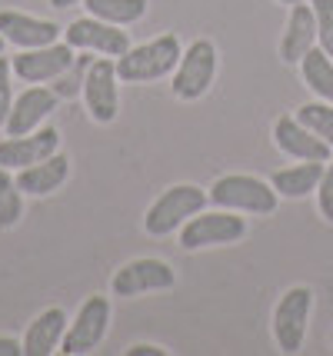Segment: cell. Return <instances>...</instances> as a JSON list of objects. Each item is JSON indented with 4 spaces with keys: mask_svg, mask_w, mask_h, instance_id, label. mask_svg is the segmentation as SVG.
Returning <instances> with one entry per match:
<instances>
[{
    "mask_svg": "<svg viewBox=\"0 0 333 356\" xmlns=\"http://www.w3.org/2000/svg\"><path fill=\"white\" fill-rule=\"evenodd\" d=\"M117 77L124 83H150L174 74L180 63V37L177 33H160L140 47H130L124 57H117Z\"/></svg>",
    "mask_w": 333,
    "mask_h": 356,
    "instance_id": "cell-1",
    "label": "cell"
},
{
    "mask_svg": "<svg viewBox=\"0 0 333 356\" xmlns=\"http://www.w3.org/2000/svg\"><path fill=\"white\" fill-rule=\"evenodd\" d=\"M206 197L213 207L237 210V213H257V217H270L280 203V193L250 173H227L220 180H213Z\"/></svg>",
    "mask_w": 333,
    "mask_h": 356,
    "instance_id": "cell-2",
    "label": "cell"
},
{
    "mask_svg": "<svg viewBox=\"0 0 333 356\" xmlns=\"http://www.w3.org/2000/svg\"><path fill=\"white\" fill-rule=\"evenodd\" d=\"M206 190L197 184H177L167 186L157 200L147 207V217H143V230L150 236H170L177 233L193 213L206 210Z\"/></svg>",
    "mask_w": 333,
    "mask_h": 356,
    "instance_id": "cell-3",
    "label": "cell"
},
{
    "mask_svg": "<svg viewBox=\"0 0 333 356\" xmlns=\"http://www.w3.org/2000/svg\"><path fill=\"white\" fill-rule=\"evenodd\" d=\"M247 236V220L237 210H210V213H193L180 227V247L184 250H204V247H223V243H240Z\"/></svg>",
    "mask_w": 333,
    "mask_h": 356,
    "instance_id": "cell-4",
    "label": "cell"
},
{
    "mask_svg": "<svg viewBox=\"0 0 333 356\" xmlns=\"http://www.w3.org/2000/svg\"><path fill=\"white\" fill-rule=\"evenodd\" d=\"M213 77H217V47H213V40L200 37L180 54L170 90H174L177 100L190 104V100H200L213 87Z\"/></svg>",
    "mask_w": 333,
    "mask_h": 356,
    "instance_id": "cell-5",
    "label": "cell"
},
{
    "mask_svg": "<svg viewBox=\"0 0 333 356\" xmlns=\"http://www.w3.org/2000/svg\"><path fill=\"white\" fill-rule=\"evenodd\" d=\"M314 310V290L310 286H290L277 307H273V340L280 346V353H300L307 323Z\"/></svg>",
    "mask_w": 333,
    "mask_h": 356,
    "instance_id": "cell-6",
    "label": "cell"
},
{
    "mask_svg": "<svg viewBox=\"0 0 333 356\" xmlns=\"http://www.w3.org/2000/svg\"><path fill=\"white\" fill-rule=\"evenodd\" d=\"M107 326H111V300L107 296H87L80 303L74 323H67V333L60 340V353L80 356L97 350L104 343V337H107Z\"/></svg>",
    "mask_w": 333,
    "mask_h": 356,
    "instance_id": "cell-7",
    "label": "cell"
},
{
    "mask_svg": "<svg viewBox=\"0 0 333 356\" xmlns=\"http://www.w3.org/2000/svg\"><path fill=\"white\" fill-rule=\"evenodd\" d=\"M177 273L170 264L154 260V257H140L124 264L111 277V293L113 296H143V293H157V290H174Z\"/></svg>",
    "mask_w": 333,
    "mask_h": 356,
    "instance_id": "cell-8",
    "label": "cell"
},
{
    "mask_svg": "<svg viewBox=\"0 0 333 356\" xmlns=\"http://www.w3.org/2000/svg\"><path fill=\"white\" fill-rule=\"evenodd\" d=\"M117 63L113 57H100L87 67V77H83V104H87V113L94 124H113L117 120V110H120V100H117Z\"/></svg>",
    "mask_w": 333,
    "mask_h": 356,
    "instance_id": "cell-9",
    "label": "cell"
},
{
    "mask_svg": "<svg viewBox=\"0 0 333 356\" xmlns=\"http://www.w3.org/2000/svg\"><path fill=\"white\" fill-rule=\"evenodd\" d=\"M64 44H70L74 50H90L100 57H124L130 50V33L117 24L97 20V17H80L64 31Z\"/></svg>",
    "mask_w": 333,
    "mask_h": 356,
    "instance_id": "cell-10",
    "label": "cell"
},
{
    "mask_svg": "<svg viewBox=\"0 0 333 356\" xmlns=\"http://www.w3.org/2000/svg\"><path fill=\"white\" fill-rule=\"evenodd\" d=\"M74 60L77 57L70 44H47L33 50H17V57H10V70L20 77V83H44V80L64 77Z\"/></svg>",
    "mask_w": 333,
    "mask_h": 356,
    "instance_id": "cell-11",
    "label": "cell"
},
{
    "mask_svg": "<svg viewBox=\"0 0 333 356\" xmlns=\"http://www.w3.org/2000/svg\"><path fill=\"white\" fill-rule=\"evenodd\" d=\"M57 150H60V130H57V127H37L33 134L0 140V167L24 170V167H31V163L47 160V156L57 154Z\"/></svg>",
    "mask_w": 333,
    "mask_h": 356,
    "instance_id": "cell-12",
    "label": "cell"
},
{
    "mask_svg": "<svg viewBox=\"0 0 333 356\" xmlns=\"http://www.w3.org/2000/svg\"><path fill=\"white\" fill-rule=\"evenodd\" d=\"M273 143L280 147V154L293 156V160H317L327 163L333 156V147L327 140H320L310 127H303L297 117H277L273 124Z\"/></svg>",
    "mask_w": 333,
    "mask_h": 356,
    "instance_id": "cell-13",
    "label": "cell"
},
{
    "mask_svg": "<svg viewBox=\"0 0 333 356\" xmlns=\"http://www.w3.org/2000/svg\"><path fill=\"white\" fill-rule=\"evenodd\" d=\"M54 107H57V93L47 90V87H27V90H20V97H14V107H10V117L3 124V134L7 137L33 134L37 127L47 124Z\"/></svg>",
    "mask_w": 333,
    "mask_h": 356,
    "instance_id": "cell-14",
    "label": "cell"
},
{
    "mask_svg": "<svg viewBox=\"0 0 333 356\" xmlns=\"http://www.w3.org/2000/svg\"><path fill=\"white\" fill-rule=\"evenodd\" d=\"M60 27L54 20H40V17L20 14V10H0V37L17 50H33V47L57 44Z\"/></svg>",
    "mask_w": 333,
    "mask_h": 356,
    "instance_id": "cell-15",
    "label": "cell"
},
{
    "mask_svg": "<svg viewBox=\"0 0 333 356\" xmlns=\"http://www.w3.org/2000/svg\"><path fill=\"white\" fill-rule=\"evenodd\" d=\"M314 44H317V17H314V7H310V0L293 3L290 17H286V31L280 37V60L300 63L303 54Z\"/></svg>",
    "mask_w": 333,
    "mask_h": 356,
    "instance_id": "cell-16",
    "label": "cell"
},
{
    "mask_svg": "<svg viewBox=\"0 0 333 356\" xmlns=\"http://www.w3.org/2000/svg\"><path fill=\"white\" fill-rule=\"evenodd\" d=\"M67 323H70V316L67 310L60 307H50V310L37 313L33 316V323L27 326V333H24V356H50L60 350V340H64L67 333Z\"/></svg>",
    "mask_w": 333,
    "mask_h": 356,
    "instance_id": "cell-17",
    "label": "cell"
},
{
    "mask_svg": "<svg viewBox=\"0 0 333 356\" xmlns=\"http://www.w3.org/2000/svg\"><path fill=\"white\" fill-rule=\"evenodd\" d=\"M67 177H70V160L57 150L47 160L24 167V170L17 173V186L27 197H47V193H54V190H60L67 184Z\"/></svg>",
    "mask_w": 333,
    "mask_h": 356,
    "instance_id": "cell-18",
    "label": "cell"
},
{
    "mask_svg": "<svg viewBox=\"0 0 333 356\" xmlns=\"http://www.w3.org/2000/svg\"><path fill=\"white\" fill-rule=\"evenodd\" d=\"M323 167L327 163H317V160H300V163H293V167H284V170H277L270 177V186L286 197V200H303V197H310L314 190H317L320 177H323Z\"/></svg>",
    "mask_w": 333,
    "mask_h": 356,
    "instance_id": "cell-19",
    "label": "cell"
},
{
    "mask_svg": "<svg viewBox=\"0 0 333 356\" xmlns=\"http://www.w3.org/2000/svg\"><path fill=\"white\" fill-rule=\"evenodd\" d=\"M300 74H303V83L314 90L317 100L333 104V57L323 47H310V50L303 54Z\"/></svg>",
    "mask_w": 333,
    "mask_h": 356,
    "instance_id": "cell-20",
    "label": "cell"
},
{
    "mask_svg": "<svg viewBox=\"0 0 333 356\" xmlns=\"http://www.w3.org/2000/svg\"><path fill=\"white\" fill-rule=\"evenodd\" d=\"M83 7L90 17L117 24V27H130L147 14V0H83Z\"/></svg>",
    "mask_w": 333,
    "mask_h": 356,
    "instance_id": "cell-21",
    "label": "cell"
},
{
    "mask_svg": "<svg viewBox=\"0 0 333 356\" xmlns=\"http://www.w3.org/2000/svg\"><path fill=\"white\" fill-rule=\"evenodd\" d=\"M24 217V193L17 186V177H10L7 167H0V230H14Z\"/></svg>",
    "mask_w": 333,
    "mask_h": 356,
    "instance_id": "cell-22",
    "label": "cell"
},
{
    "mask_svg": "<svg viewBox=\"0 0 333 356\" xmlns=\"http://www.w3.org/2000/svg\"><path fill=\"white\" fill-rule=\"evenodd\" d=\"M297 120H300L303 127H310L320 140H327L333 147V104H327V100L303 104V107L297 110Z\"/></svg>",
    "mask_w": 333,
    "mask_h": 356,
    "instance_id": "cell-23",
    "label": "cell"
},
{
    "mask_svg": "<svg viewBox=\"0 0 333 356\" xmlns=\"http://www.w3.org/2000/svg\"><path fill=\"white\" fill-rule=\"evenodd\" d=\"M317 17V44L333 57V0H310Z\"/></svg>",
    "mask_w": 333,
    "mask_h": 356,
    "instance_id": "cell-24",
    "label": "cell"
},
{
    "mask_svg": "<svg viewBox=\"0 0 333 356\" xmlns=\"http://www.w3.org/2000/svg\"><path fill=\"white\" fill-rule=\"evenodd\" d=\"M317 207H320V217L327 223H333V160H327L323 177L317 184Z\"/></svg>",
    "mask_w": 333,
    "mask_h": 356,
    "instance_id": "cell-25",
    "label": "cell"
},
{
    "mask_svg": "<svg viewBox=\"0 0 333 356\" xmlns=\"http://www.w3.org/2000/svg\"><path fill=\"white\" fill-rule=\"evenodd\" d=\"M10 60L0 54V127L7 124L10 117V107H14V87H10Z\"/></svg>",
    "mask_w": 333,
    "mask_h": 356,
    "instance_id": "cell-26",
    "label": "cell"
},
{
    "mask_svg": "<svg viewBox=\"0 0 333 356\" xmlns=\"http://www.w3.org/2000/svg\"><path fill=\"white\" fill-rule=\"evenodd\" d=\"M127 356H167L163 346H154V343H137V346H130Z\"/></svg>",
    "mask_w": 333,
    "mask_h": 356,
    "instance_id": "cell-27",
    "label": "cell"
},
{
    "mask_svg": "<svg viewBox=\"0 0 333 356\" xmlns=\"http://www.w3.org/2000/svg\"><path fill=\"white\" fill-rule=\"evenodd\" d=\"M24 353V346L17 340H10V337H0V356H20Z\"/></svg>",
    "mask_w": 333,
    "mask_h": 356,
    "instance_id": "cell-28",
    "label": "cell"
},
{
    "mask_svg": "<svg viewBox=\"0 0 333 356\" xmlns=\"http://www.w3.org/2000/svg\"><path fill=\"white\" fill-rule=\"evenodd\" d=\"M74 3H83V0H50L54 10H67V7H74Z\"/></svg>",
    "mask_w": 333,
    "mask_h": 356,
    "instance_id": "cell-29",
    "label": "cell"
},
{
    "mask_svg": "<svg viewBox=\"0 0 333 356\" xmlns=\"http://www.w3.org/2000/svg\"><path fill=\"white\" fill-rule=\"evenodd\" d=\"M277 3H286V7H293V3H303V0H277Z\"/></svg>",
    "mask_w": 333,
    "mask_h": 356,
    "instance_id": "cell-30",
    "label": "cell"
},
{
    "mask_svg": "<svg viewBox=\"0 0 333 356\" xmlns=\"http://www.w3.org/2000/svg\"><path fill=\"white\" fill-rule=\"evenodd\" d=\"M3 47H7V40H3V37H0V54H3Z\"/></svg>",
    "mask_w": 333,
    "mask_h": 356,
    "instance_id": "cell-31",
    "label": "cell"
},
{
    "mask_svg": "<svg viewBox=\"0 0 333 356\" xmlns=\"http://www.w3.org/2000/svg\"><path fill=\"white\" fill-rule=\"evenodd\" d=\"M330 343H333V333H330Z\"/></svg>",
    "mask_w": 333,
    "mask_h": 356,
    "instance_id": "cell-32",
    "label": "cell"
}]
</instances>
